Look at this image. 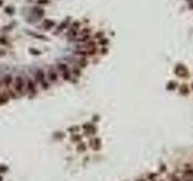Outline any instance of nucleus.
<instances>
[{
  "label": "nucleus",
  "instance_id": "nucleus-10",
  "mask_svg": "<svg viewBox=\"0 0 193 181\" xmlns=\"http://www.w3.org/2000/svg\"><path fill=\"white\" fill-rule=\"evenodd\" d=\"M184 180L193 181V169H187L184 173Z\"/></svg>",
  "mask_w": 193,
  "mask_h": 181
},
{
  "label": "nucleus",
  "instance_id": "nucleus-24",
  "mask_svg": "<svg viewBox=\"0 0 193 181\" xmlns=\"http://www.w3.org/2000/svg\"><path fill=\"white\" fill-rule=\"evenodd\" d=\"M73 74H74V76H78V75H80V70L75 68V69L73 70Z\"/></svg>",
  "mask_w": 193,
  "mask_h": 181
},
{
  "label": "nucleus",
  "instance_id": "nucleus-8",
  "mask_svg": "<svg viewBox=\"0 0 193 181\" xmlns=\"http://www.w3.org/2000/svg\"><path fill=\"white\" fill-rule=\"evenodd\" d=\"M83 129H85V133L87 135H91V134H94L95 133V127L93 124H85L83 126Z\"/></svg>",
  "mask_w": 193,
  "mask_h": 181
},
{
  "label": "nucleus",
  "instance_id": "nucleus-17",
  "mask_svg": "<svg viewBox=\"0 0 193 181\" xmlns=\"http://www.w3.org/2000/svg\"><path fill=\"white\" fill-rule=\"evenodd\" d=\"M71 140L73 141H75V143H77V141H80L81 140V135H78V134H75L71 136Z\"/></svg>",
  "mask_w": 193,
  "mask_h": 181
},
{
  "label": "nucleus",
  "instance_id": "nucleus-33",
  "mask_svg": "<svg viewBox=\"0 0 193 181\" xmlns=\"http://www.w3.org/2000/svg\"><path fill=\"white\" fill-rule=\"evenodd\" d=\"M0 87H1V81H0Z\"/></svg>",
  "mask_w": 193,
  "mask_h": 181
},
{
  "label": "nucleus",
  "instance_id": "nucleus-4",
  "mask_svg": "<svg viewBox=\"0 0 193 181\" xmlns=\"http://www.w3.org/2000/svg\"><path fill=\"white\" fill-rule=\"evenodd\" d=\"M25 92L29 94V95H35L36 94V87H35V82L33 80L28 79L27 82H25Z\"/></svg>",
  "mask_w": 193,
  "mask_h": 181
},
{
  "label": "nucleus",
  "instance_id": "nucleus-11",
  "mask_svg": "<svg viewBox=\"0 0 193 181\" xmlns=\"http://www.w3.org/2000/svg\"><path fill=\"white\" fill-rule=\"evenodd\" d=\"M33 13L35 15L37 18H41L42 16L45 15V11L42 9H40V7H34V9H33Z\"/></svg>",
  "mask_w": 193,
  "mask_h": 181
},
{
  "label": "nucleus",
  "instance_id": "nucleus-25",
  "mask_svg": "<svg viewBox=\"0 0 193 181\" xmlns=\"http://www.w3.org/2000/svg\"><path fill=\"white\" fill-rule=\"evenodd\" d=\"M169 180H171V181H179V179L175 176V175H170V176H169Z\"/></svg>",
  "mask_w": 193,
  "mask_h": 181
},
{
  "label": "nucleus",
  "instance_id": "nucleus-6",
  "mask_svg": "<svg viewBox=\"0 0 193 181\" xmlns=\"http://www.w3.org/2000/svg\"><path fill=\"white\" fill-rule=\"evenodd\" d=\"M89 146L92 147L94 151H98V150H100L101 147V141L99 138H94V139H92L91 141H89Z\"/></svg>",
  "mask_w": 193,
  "mask_h": 181
},
{
  "label": "nucleus",
  "instance_id": "nucleus-28",
  "mask_svg": "<svg viewBox=\"0 0 193 181\" xmlns=\"http://www.w3.org/2000/svg\"><path fill=\"white\" fill-rule=\"evenodd\" d=\"M30 53H35V54H39L40 52H39V51H34V50H30Z\"/></svg>",
  "mask_w": 193,
  "mask_h": 181
},
{
  "label": "nucleus",
  "instance_id": "nucleus-19",
  "mask_svg": "<svg viewBox=\"0 0 193 181\" xmlns=\"http://www.w3.org/2000/svg\"><path fill=\"white\" fill-rule=\"evenodd\" d=\"M175 88H176V82H173V81H171V82L168 83V89H175Z\"/></svg>",
  "mask_w": 193,
  "mask_h": 181
},
{
  "label": "nucleus",
  "instance_id": "nucleus-12",
  "mask_svg": "<svg viewBox=\"0 0 193 181\" xmlns=\"http://www.w3.org/2000/svg\"><path fill=\"white\" fill-rule=\"evenodd\" d=\"M53 25H54V22H53L52 19H45V21H44V24H42V27L45 29H51Z\"/></svg>",
  "mask_w": 193,
  "mask_h": 181
},
{
  "label": "nucleus",
  "instance_id": "nucleus-18",
  "mask_svg": "<svg viewBox=\"0 0 193 181\" xmlns=\"http://www.w3.org/2000/svg\"><path fill=\"white\" fill-rule=\"evenodd\" d=\"M32 36L34 37H39V39H41V40H44V39H46V37L44 36V35H40V34H36V33H29Z\"/></svg>",
  "mask_w": 193,
  "mask_h": 181
},
{
  "label": "nucleus",
  "instance_id": "nucleus-30",
  "mask_svg": "<svg viewBox=\"0 0 193 181\" xmlns=\"http://www.w3.org/2000/svg\"><path fill=\"white\" fill-rule=\"evenodd\" d=\"M138 181H145V179H140V180H138Z\"/></svg>",
  "mask_w": 193,
  "mask_h": 181
},
{
  "label": "nucleus",
  "instance_id": "nucleus-32",
  "mask_svg": "<svg viewBox=\"0 0 193 181\" xmlns=\"http://www.w3.org/2000/svg\"><path fill=\"white\" fill-rule=\"evenodd\" d=\"M191 7H192V9H193V3H192V4H191Z\"/></svg>",
  "mask_w": 193,
  "mask_h": 181
},
{
  "label": "nucleus",
  "instance_id": "nucleus-15",
  "mask_svg": "<svg viewBox=\"0 0 193 181\" xmlns=\"http://www.w3.org/2000/svg\"><path fill=\"white\" fill-rule=\"evenodd\" d=\"M87 41H89V35H82V36L78 39V42H82V44H86Z\"/></svg>",
  "mask_w": 193,
  "mask_h": 181
},
{
  "label": "nucleus",
  "instance_id": "nucleus-23",
  "mask_svg": "<svg viewBox=\"0 0 193 181\" xmlns=\"http://www.w3.org/2000/svg\"><path fill=\"white\" fill-rule=\"evenodd\" d=\"M5 12H7L9 15H12V13H13V11H12V7H6V9H5Z\"/></svg>",
  "mask_w": 193,
  "mask_h": 181
},
{
  "label": "nucleus",
  "instance_id": "nucleus-14",
  "mask_svg": "<svg viewBox=\"0 0 193 181\" xmlns=\"http://www.w3.org/2000/svg\"><path fill=\"white\" fill-rule=\"evenodd\" d=\"M86 149H87V146H86V144H85V143H80V144L77 145V147H76V150H77L78 152L86 151Z\"/></svg>",
  "mask_w": 193,
  "mask_h": 181
},
{
  "label": "nucleus",
  "instance_id": "nucleus-20",
  "mask_svg": "<svg viewBox=\"0 0 193 181\" xmlns=\"http://www.w3.org/2000/svg\"><path fill=\"white\" fill-rule=\"evenodd\" d=\"M9 170V168L6 167V165H0V174H3V173H6Z\"/></svg>",
  "mask_w": 193,
  "mask_h": 181
},
{
  "label": "nucleus",
  "instance_id": "nucleus-35",
  "mask_svg": "<svg viewBox=\"0 0 193 181\" xmlns=\"http://www.w3.org/2000/svg\"><path fill=\"white\" fill-rule=\"evenodd\" d=\"M192 87H193V83H192Z\"/></svg>",
  "mask_w": 193,
  "mask_h": 181
},
{
  "label": "nucleus",
  "instance_id": "nucleus-34",
  "mask_svg": "<svg viewBox=\"0 0 193 181\" xmlns=\"http://www.w3.org/2000/svg\"><path fill=\"white\" fill-rule=\"evenodd\" d=\"M0 5H1V0H0Z\"/></svg>",
  "mask_w": 193,
  "mask_h": 181
},
{
  "label": "nucleus",
  "instance_id": "nucleus-22",
  "mask_svg": "<svg viewBox=\"0 0 193 181\" xmlns=\"http://www.w3.org/2000/svg\"><path fill=\"white\" fill-rule=\"evenodd\" d=\"M186 87H187V86H182V88H181V93H182V94H187V93H188V89L186 88Z\"/></svg>",
  "mask_w": 193,
  "mask_h": 181
},
{
  "label": "nucleus",
  "instance_id": "nucleus-3",
  "mask_svg": "<svg viewBox=\"0 0 193 181\" xmlns=\"http://www.w3.org/2000/svg\"><path fill=\"white\" fill-rule=\"evenodd\" d=\"M58 70H59L60 73H62V77H63V80H70V77H71V75H70V71H69V68H68V65L64 64V63H60V64H58Z\"/></svg>",
  "mask_w": 193,
  "mask_h": 181
},
{
  "label": "nucleus",
  "instance_id": "nucleus-31",
  "mask_svg": "<svg viewBox=\"0 0 193 181\" xmlns=\"http://www.w3.org/2000/svg\"><path fill=\"white\" fill-rule=\"evenodd\" d=\"M0 181H3V176H0Z\"/></svg>",
  "mask_w": 193,
  "mask_h": 181
},
{
  "label": "nucleus",
  "instance_id": "nucleus-16",
  "mask_svg": "<svg viewBox=\"0 0 193 181\" xmlns=\"http://www.w3.org/2000/svg\"><path fill=\"white\" fill-rule=\"evenodd\" d=\"M77 64L80 68H85V66L87 65V60H86V58H81V59L77 62Z\"/></svg>",
  "mask_w": 193,
  "mask_h": 181
},
{
  "label": "nucleus",
  "instance_id": "nucleus-27",
  "mask_svg": "<svg viewBox=\"0 0 193 181\" xmlns=\"http://www.w3.org/2000/svg\"><path fill=\"white\" fill-rule=\"evenodd\" d=\"M70 132H77V130H78V128H77V127H71V128H70Z\"/></svg>",
  "mask_w": 193,
  "mask_h": 181
},
{
  "label": "nucleus",
  "instance_id": "nucleus-5",
  "mask_svg": "<svg viewBox=\"0 0 193 181\" xmlns=\"http://www.w3.org/2000/svg\"><path fill=\"white\" fill-rule=\"evenodd\" d=\"M175 74L177 75V76H180V77H185V76L188 75V71H187V69H186L185 65L179 64L176 68H175Z\"/></svg>",
  "mask_w": 193,
  "mask_h": 181
},
{
  "label": "nucleus",
  "instance_id": "nucleus-13",
  "mask_svg": "<svg viewBox=\"0 0 193 181\" xmlns=\"http://www.w3.org/2000/svg\"><path fill=\"white\" fill-rule=\"evenodd\" d=\"M9 93H3V94H0V105H3V104H5V103L9 102Z\"/></svg>",
  "mask_w": 193,
  "mask_h": 181
},
{
  "label": "nucleus",
  "instance_id": "nucleus-21",
  "mask_svg": "<svg viewBox=\"0 0 193 181\" xmlns=\"http://www.w3.org/2000/svg\"><path fill=\"white\" fill-rule=\"evenodd\" d=\"M68 22H69V19H66L65 21V23H62L59 25V28H58V32H60V30H63V28H65L66 27V24H68Z\"/></svg>",
  "mask_w": 193,
  "mask_h": 181
},
{
  "label": "nucleus",
  "instance_id": "nucleus-7",
  "mask_svg": "<svg viewBox=\"0 0 193 181\" xmlns=\"http://www.w3.org/2000/svg\"><path fill=\"white\" fill-rule=\"evenodd\" d=\"M47 77H48V80H50L51 82H57V80H58V74L56 73V70L53 69V68H51V69L48 70Z\"/></svg>",
  "mask_w": 193,
  "mask_h": 181
},
{
  "label": "nucleus",
  "instance_id": "nucleus-1",
  "mask_svg": "<svg viewBox=\"0 0 193 181\" xmlns=\"http://www.w3.org/2000/svg\"><path fill=\"white\" fill-rule=\"evenodd\" d=\"M13 91L18 95H22L25 92V82L22 76H16V79L13 80Z\"/></svg>",
  "mask_w": 193,
  "mask_h": 181
},
{
  "label": "nucleus",
  "instance_id": "nucleus-2",
  "mask_svg": "<svg viewBox=\"0 0 193 181\" xmlns=\"http://www.w3.org/2000/svg\"><path fill=\"white\" fill-rule=\"evenodd\" d=\"M35 77H36V81L41 85L42 89H47L48 88V83L46 81V75H45V71L42 69H37L36 73H35Z\"/></svg>",
  "mask_w": 193,
  "mask_h": 181
},
{
  "label": "nucleus",
  "instance_id": "nucleus-26",
  "mask_svg": "<svg viewBox=\"0 0 193 181\" xmlns=\"http://www.w3.org/2000/svg\"><path fill=\"white\" fill-rule=\"evenodd\" d=\"M37 3H39V4H48V0H39V1H37Z\"/></svg>",
  "mask_w": 193,
  "mask_h": 181
},
{
  "label": "nucleus",
  "instance_id": "nucleus-29",
  "mask_svg": "<svg viewBox=\"0 0 193 181\" xmlns=\"http://www.w3.org/2000/svg\"><path fill=\"white\" fill-rule=\"evenodd\" d=\"M5 54V51L4 50H0V56H4Z\"/></svg>",
  "mask_w": 193,
  "mask_h": 181
},
{
  "label": "nucleus",
  "instance_id": "nucleus-9",
  "mask_svg": "<svg viewBox=\"0 0 193 181\" xmlns=\"http://www.w3.org/2000/svg\"><path fill=\"white\" fill-rule=\"evenodd\" d=\"M12 83H13V79H12L11 75H6V76H4V86L6 87V88L9 89Z\"/></svg>",
  "mask_w": 193,
  "mask_h": 181
}]
</instances>
